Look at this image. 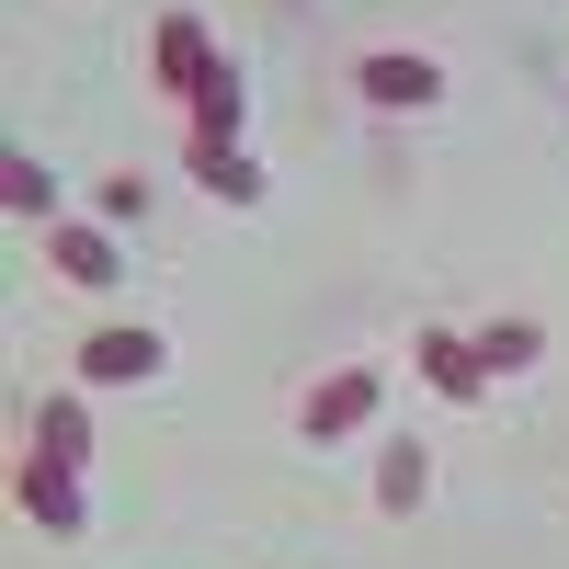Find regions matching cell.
Wrapping results in <instances>:
<instances>
[{
    "mask_svg": "<svg viewBox=\"0 0 569 569\" xmlns=\"http://www.w3.org/2000/svg\"><path fill=\"white\" fill-rule=\"evenodd\" d=\"M376 399H388V376H376V365H342V376H319V388L297 399V433H308V445H342V433L376 421Z\"/></svg>",
    "mask_w": 569,
    "mask_h": 569,
    "instance_id": "6da1fadb",
    "label": "cell"
},
{
    "mask_svg": "<svg viewBox=\"0 0 569 569\" xmlns=\"http://www.w3.org/2000/svg\"><path fill=\"white\" fill-rule=\"evenodd\" d=\"M171 365V342H160V330L149 319H114V330H91V342H80V388H149V376Z\"/></svg>",
    "mask_w": 569,
    "mask_h": 569,
    "instance_id": "7a4b0ae2",
    "label": "cell"
},
{
    "mask_svg": "<svg viewBox=\"0 0 569 569\" xmlns=\"http://www.w3.org/2000/svg\"><path fill=\"white\" fill-rule=\"evenodd\" d=\"M353 91H365L376 114H421V103H445V69L410 58V46H376V58L353 69Z\"/></svg>",
    "mask_w": 569,
    "mask_h": 569,
    "instance_id": "3957f363",
    "label": "cell"
},
{
    "mask_svg": "<svg viewBox=\"0 0 569 569\" xmlns=\"http://www.w3.org/2000/svg\"><path fill=\"white\" fill-rule=\"evenodd\" d=\"M46 251H58V273L80 284V297H114V284H126V251H114L103 217H58V228H46Z\"/></svg>",
    "mask_w": 569,
    "mask_h": 569,
    "instance_id": "277c9868",
    "label": "cell"
},
{
    "mask_svg": "<svg viewBox=\"0 0 569 569\" xmlns=\"http://www.w3.org/2000/svg\"><path fill=\"white\" fill-rule=\"evenodd\" d=\"M410 365H421V388H445V399H490L479 330H421V342H410Z\"/></svg>",
    "mask_w": 569,
    "mask_h": 569,
    "instance_id": "5b68a950",
    "label": "cell"
},
{
    "mask_svg": "<svg viewBox=\"0 0 569 569\" xmlns=\"http://www.w3.org/2000/svg\"><path fill=\"white\" fill-rule=\"evenodd\" d=\"M217 69H228V58H217L206 12H171V23H160V91H182V103H194V91H206Z\"/></svg>",
    "mask_w": 569,
    "mask_h": 569,
    "instance_id": "8992f818",
    "label": "cell"
},
{
    "mask_svg": "<svg viewBox=\"0 0 569 569\" xmlns=\"http://www.w3.org/2000/svg\"><path fill=\"white\" fill-rule=\"evenodd\" d=\"M12 490H23V512H34L46 536H80V479H69V467H46V456H23V479H12Z\"/></svg>",
    "mask_w": 569,
    "mask_h": 569,
    "instance_id": "52a82bcc",
    "label": "cell"
},
{
    "mask_svg": "<svg viewBox=\"0 0 569 569\" xmlns=\"http://www.w3.org/2000/svg\"><path fill=\"white\" fill-rule=\"evenodd\" d=\"M0 206H12L23 228H58V171H46L34 149H12V160H0Z\"/></svg>",
    "mask_w": 569,
    "mask_h": 569,
    "instance_id": "ba28073f",
    "label": "cell"
},
{
    "mask_svg": "<svg viewBox=\"0 0 569 569\" xmlns=\"http://www.w3.org/2000/svg\"><path fill=\"white\" fill-rule=\"evenodd\" d=\"M240 126H251V103H240V69H217V80L194 91V149H240Z\"/></svg>",
    "mask_w": 569,
    "mask_h": 569,
    "instance_id": "9c48e42d",
    "label": "cell"
},
{
    "mask_svg": "<svg viewBox=\"0 0 569 569\" xmlns=\"http://www.w3.org/2000/svg\"><path fill=\"white\" fill-rule=\"evenodd\" d=\"M34 456H46V467H80V456H91V410H80L69 388L34 410Z\"/></svg>",
    "mask_w": 569,
    "mask_h": 569,
    "instance_id": "30bf717a",
    "label": "cell"
},
{
    "mask_svg": "<svg viewBox=\"0 0 569 569\" xmlns=\"http://www.w3.org/2000/svg\"><path fill=\"white\" fill-rule=\"evenodd\" d=\"M421 501H433V456L388 445V467H376V512H421Z\"/></svg>",
    "mask_w": 569,
    "mask_h": 569,
    "instance_id": "8fae6325",
    "label": "cell"
},
{
    "mask_svg": "<svg viewBox=\"0 0 569 569\" xmlns=\"http://www.w3.org/2000/svg\"><path fill=\"white\" fill-rule=\"evenodd\" d=\"M536 353H547V330H536V319H490V330H479V365H490V376H525Z\"/></svg>",
    "mask_w": 569,
    "mask_h": 569,
    "instance_id": "7c38bea8",
    "label": "cell"
},
{
    "mask_svg": "<svg viewBox=\"0 0 569 569\" xmlns=\"http://www.w3.org/2000/svg\"><path fill=\"white\" fill-rule=\"evenodd\" d=\"M194 182H206L217 206H262V171H251L240 149H194Z\"/></svg>",
    "mask_w": 569,
    "mask_h": 569,
    "instance_id": "4fadbf2b",
    "label": "cell"
},
{
    "mask_svg": "<svg viewBox=\"0 0 569 569\" xmlns=\"http://www.w3.org/2000/svg\"><path fill=\"white\" fill-rule=\"evenodd\" d=\"M91 217H103V228H137V217H149V182H137V171L91 182Z\"/></svg>",
    "mask_w": 569,
    "mask_h": 569,
    "instance_id": "5bb4252c",
    "label": "cell"
}]
</instances>
